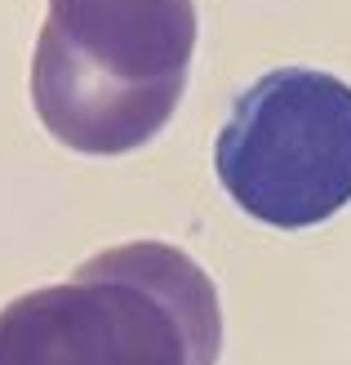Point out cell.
<instances>
[{
  "mask_svg": "<svg viewBox=\"0 0 351 365\" xmlns=\"http://www.w3.org/2000/svg\"><path fill=\"white\" fill-rule=\"evenodd\" d=\"M223 307L192 254L129 241L0 307V365H218Z\"/></svg>",
  "mask_w": 351,
  "mask_h": 365,
  "instance_id": "cell-1",
  "label": "cell"
},
{
  "mask_svg": "<svg viewBox=\"0 0 351 365\" xmlns=\"http://www.w3.org/2000/svg\"><path fill=\"white\" fill-rule=\"evenodd\" d=\"M196 0H49L31 53L41 125L80 156L147 148L192 76Z\"/></svg>",
  "mask_w": 351,
  "mask_h": 365,
  "instance_id": "cell-2",
  "label": "cell"
},
{
  "mask_svg": "<svg viewBox=\"0 0 351 365\" xmlns=\"http://www.w3.org/2000/svg\"><path fill=\"white\" fill-rule=\"evenodd\" d=\"M214 165L249 218L281 232L316 227L351 200V85L281 67L236 98Z\"/></svg>",
  "mask_w": 351,
  "mask_h": 365,
  "instance_id": "cell-3",
  "label": "cell"
}]
</instances>
